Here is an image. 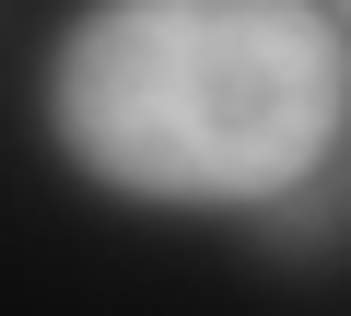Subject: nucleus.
<instances>
[{"label": "nucleus", "mask_w": 351, "mask_h": 316, "mask_svg": "<svg viewBox=\"0 0 351 316\" xmlns=\"http://www.w3.org/2000/svg\"><path fill=\"white\" fill-rule=\"evenodd\" d=\"M351 117V36L316 0H82L47 59L59 152L164 211L293 199Z\"/></svg>", "instance_id": "nucleus-1"}, {"label": "nucleus", "mask_w": 351, "mask_h": 316, "mask_svg": "<svg viewBox=\"0 0 351 316\" xmlns=\"http://www.w3.org/2000/svg\"><path fill=\"white\" fill-rule=\"evenodd\" d=\"M316 12H328V24H339V36H351V0H316Z\"/></svg>", "instance_id": "nucleus-2"}]
</instances>
